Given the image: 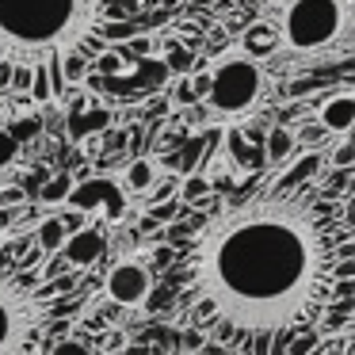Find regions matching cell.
Wrapping results in <instances>:
<instances>
[{"label": "cell", "instance_id": "1", "mask_svg": "<svg viewBox=\"0 0 355 355\" xmlns=\"http://www.w3.org/2000/svg\"><path fill=\"white\" fill-rule=\"evenodd\" d=\"M336 202L321 184H268L218 210L180 256V306L199 332L245 355H286L332 294Z\"/></svg>", "mask_w": 355, "mask_h": 355}, {"label": "cell", "instance_id": "2", "mask_svg": "<svg viewBox=\"0 0 355 355\" xmlns=\"http://www.w3.org/2000/svg\"><path fill=\"white\" fill-rule=\"evenodd\" d=\"M107 19V0H0V62L46 65L50 88L65 100L62 62Z\"/></svg>", "mask_w": 355, "mask_h": 355}, {"label": "cell", "instance_id": "3", "mask_svg": "<svg viewBox=\"0 0 355 355\" xmlns=\"http://www.w3.org/2000/svg\"><path fill=\"white\" fill-rule=\"evenodd\" d=\"M42 248L27 256L19 245L0 241V355H35L58 317V294L73 291L77 275H35Z\"/></svg>", "mask_w": 355, "mask_h": 355}, {"label": "cell", "instance_id": "4", "mask_svg": "<svg viewBox=\"0 0 355 355\" xmlns=\"http://www.w3.org/2000/svg\"><path fill=\"white\" fill-rule=\"evenodd\" d=\"M355 27V0H275L283 54H324Z\"/></svg>", "mask_w": 355, "mask_h": 355}, {"label": "cell", "instance_id": "5", "mask_svg": "<svg viewBox=\"0 0 355 355\" xmlns=\"http://www.w3.org/2000/svg\"><path fill=\"white\" fill-rule=\"evenodd\" d=\"M263 92H268V77H263L260 62L245 50H230L210 65V92L202 103L222 119H237L248 115Z\"/></svg>", "mask_w": 355, "mask_h": 355}, {"label": "cell", "instance_id": "6", "mask_svg": "<svg viewBox=\"0 0 355 355\" xmlns=\"http://www.w3.org/2000/svg\"><path fill=\"white\" fill-rule=\"evenodd\" d=\"M130 195L123 191V184L119 180H107V176H88V180H77V187H73L69 202L65 207H77V210H103V218H107L111 225H119L126 214H130Z\"/></svg>", "mask_w": 355, "mask_h": 355}, {"label": "cell", "instance_id": "7", "mask_svg": "<svg viewBox=\"0 0 355 355\" xmlns=\"http://www.w3.org/2000/svg\"><path fill=\"white\" fill-rule=\"evenodd\" d=\"M103 291L115 306H141V302L153 294V271L138 260H119L111 263L107 279H103Z\"/></svg>", "mask_w": 355, "mask_h": 355}, {"label": "cell", "instance_id": "8", "mask_svg": "<svg viewBox=\"0 0 355 355\" xmlns=\"http://www.w3.org/2000/svg\"><path fill=\"white\" fill-rule=\"evenodd\" d=\"M103 252H107V230H103V225H80V230L69 233L65 245L58 248V263H54V268L85 271V268H92ZM54 268H50V271H54Z\"/></svg>", "mask_w": 355, "mask_h": 355}, {"label": "cell", "instance_id": "9", "mask_svg": "<svg viewBox=\"0 0 355 355\" xmlns=\"http://www.w3.org/2000/svg\"><path fill=\"white\" fill-rule=\"evenodd\" d=\"M317 123H321L329 134H347V130H355V92L340 88V92L324 96L321 107H317Z\"/></svg>", "mask_w": 355, "mask_h": 355}, {"label": "cell", "instance_id": "10", "mask_svg": "<svg viewBox=\"0 0 355 355\" xmlns=\"http://www.w3.org/2000/svg\"><path fill=\"white\" fill-rule=\"evenodd\" d=\"M225 149H230V161L237 172H260L263 164H268L263 146H252V141L245 138V130H237V126L225 130Z\"/></svg>", "mask_w": 355, "mask_h": 355}, {"label": "cell", "instance_id": "11", "mask_svg": "<svg viewBox=\"0 0 355 355\" xmlns=\"http://www.w3.org/2000/svg\"><path fill=\"white\" fill-rule=\"evenodd\" d=\"M157 180H161V172H157V161H149V157H134V161L123 168L119 184H123L126 195H149Z\"/></svg>", "mask_w": 355, "mask_h": 355}, {"label": "cell", "instance_id": "12", "mask_svg": "<svg viewBox=\"0 0 355 355\" xmlns=\"http://www.w3.org/2000/svg\"><path fill=\"white\" fill-rule=\"evenodd\" d=\"M241 50H245V54H252L256 62H260V58H268V54H279V31H275V24H268V19L252 24L245 31V39H241Z\"/></svg>", "mask_w": 355, "mask_h": 355}, {"label": "cell", "instance_id": "13", "mask_svg": "<svg viewBox=\"0 0 355 355\" xmlns=\"http://www.w3.org/2000/svg\"><path fill=\"white\" fill-rule=\"evenodd\" d=\"M263 153H268V164H283L291 157H298V138H294L291 126H268V138H263Z\"/></svg>", "mask_w": 355, "mask_h": 355}, {"label": "cell", "instance_id": "14", "mask_svg": "<svg viewBox=\"0 0 355 355\" xmlns=\"http://www.w3.org/2000/svg\"><path fill=\"white\" fill-rule=\"evenodd\" d=\"M321 168H324V153L321 149H306V153L279 176V184H313V180H321Z\"/></svg>", "mask_w": 355, "mask_h": 355}, {"label": "cell", "instance_id": "15", "mask_svg": "<svg viewBox=\"0 0 355 355\" xmlns=\"http://www.w3.org/2000/svg\"><path fill=\"white\" fill-rule=\"evenodd\" d=\"M73 187H77V176H73L69 168L54 172V176L39 187V202H42V207H65V202H69V195H73Z\"/></svg>", "mask_w": 355, "mask_h": 355}, {"label": "cell", "instance_id": "16", "mask_svg": "<svg viewBox=\"0 0 355 355\" xmlns=\"http://www.w3.org/2000/svg\"><path fill=\"white\" fill-rule=\"evenodd\" d=\"M210 176L207 172H187L184 180H180V202H184V207H195V202H202L210 195Z\"/></svg>", "mask_w": 355, "mask_h": 355}, {"label": "cell", "instance_id": "17", "mask_svg": "<svg viewBox=\"0 0 355 355\" xmlns=\"http://www.w3.org/2000/svg\"><path fill=\"white\" fill-rule=\"evenodd\" d=\"M65 237H69V230L62 225V218H42L39 222V237H35V245L42 248V252H58V248L65 245Z\"/></svg>", "mask_w": 355, "mask_h": 355}, {"label": "cell", "instance_id": "18", "mask_svg": "<svg viewBox=\"0 0 355 355\" xmlns=\"http://www.w3.org/2000/svg\"><path fill=\"white\" fill-rule=\"evenodd\" d=\"M19 153H24V146H19V138L8 130V126H0V176H8V172L16 168Z\"/></svg>", "mask_w": 355, "mask_h": 355}, {"label": "cell", "instance_id": "19", "mask_svg": "<svg viewBox=\"0 0 355 355\" xmlns=\"http://www.w3.org/2000/svg\"><path fill=\"white\" fill-rule=\"evenodd\" d=\"M164 65H168V73H176V77H187V73L195 69V58H191V50H184L180 42H168V46H164Z\"/></svg>", "mask_w": 355, "mask_h": 355}, {"label": "cell", "instance_id": "20", "mask_svg": "<svg viewBox=\"0 0 355 355\" xmlns=\"http://www.w3.org/2000/svg\"><path fill=\"white\" fill-rule=\"evenodd\" d=\"M294 138H298V146H306V149H321L324 141L332 138V134L324 130V126L317 123V119H309L306 126H294Z\"/></svg>", "mask_w": 355, "mask_h": 355}, {"label": "cell", "instance_id": "21", "mask_svg": "<svg viewBox=\"0 0 355 355\" xmlns=\"http://www.w3.org/2000/svg\"><path fill=\"white\" fill-rule=\"evenodd\" d=\"M46 355H100V352H96V344H88V340H80V336H65V340H58Z\"/></svg>", "mask_w": 355, "mask_h": 355}, {"label": "cell", "instance_id": "22", "mask_svg": "<svg viewBox=\"0 0 355 355\" xmlns=\"http://www.w3.org/2000/svg\"><path fill=\"white\" fill-rule=\"evenodd\" d=\"M111 126V111L107 107H96V111H88L85 119H80V126H73V134H88V130H107Z\"/></svg>", "mask_w": 355, "mask_h": 355}, {"label": "cell", "instance_id": "23", "mask_svg": "<svg viewBox=\"0 0 355 355\" xmlns=\"http://www.w3.org/2000/svg\"><path fill=\"white\" fill-rule=\"evenodd\" d=\"M50 96H54V88H50V69H46V65H35V80H31V100H35V103H46Z\"/></svg>", "mask_w": 355, "mask_h": 355}, {"label": "cell", "instance_id": "24", "mask_svg": "<svg viewBox=\"0 0 355 355\" xmlns=\"http://www.w3.org/2000/svg\"><path fill=\"white\" fill-rule=\"evenodd\" d=\"M324 164H329L332 172H336V168H355V141H344V146H336L329 157H324Z\"/></svg>", "mask_w": 355, "mask_h": 355}, {"label": "cell", "instance_id": "25", "mask_svg": "<svg viewBox=\"0 0 355 355\" xmlns=\"http://www.w3.org/2000/svg\"><path fill=\"white\" fill-rule=\"evenodd\" d=\"M317 347V332L313 329H302V332H294L291 340H286V355H309Z\"/></svg>", "mask_w": 355, "mask_h": 355}, {"label": "cell", "instance_id": "26", "mask_svg": "<svg viewBox=\"0 0 355 355\" xmlns=\"http://www.w3.org/2000/svg\"><path fill=\"white\" fill-rule=\"evenodd\" d=\"M180 210H184V202L164 199V202H153V207H149V218H153L157 225H161V222H176V218H180Z\"/></svg>", "mask_w": 355, "mask_h": 355}, {"label": "cell", "instance_id": "27", "mask_svg": "<svg viewBox=\"0 0 355 355\" xmlns=\"http://www.w3.org/2000/svg\"><path fill=\"white\" fill-rule=\"evenodd\" d=\"M31 80H35V69L31 65H16V73H12V92L24 96V100H31Z\"/></svg>", "mask_w": 355, "mask_h": 355}, {"label": "cell", "instance_id": "28", "mask_svg": "<svg viewBox=\"0 0 355 355\" xmlns=\"http://www.w3.org/2000/svg\"><path fill=\"white\" fill-rule=\"evenodd\" d=\"M172 100H176L180 107H191V103H199V96H195V88H191V73L176 80V88H172Z\"/></svg>", "mask_w": 355, "mask_h": 355}, {"label": "cell", "instance_id": "29", "mask_svg": "<svg viewBox=\"0 0 355 355\" xmlns=\"http://www.w3.org/2000/svg\"><path fill=\"white\" fill-rule=\"evenodd\" d=\"M19 202H27V191H24V187H16V184L0 187V210H12V207H19Z\"/></svg>", "mask_w": 355, "mask_h": 355}, {"label": "cell", "instance_id": "30", "mask_svg": "<svg viewBox=\"0 0 355 355\" xmlns=\"http://www.w3.org/2000/svg\"><path fill=\"white\" fill-rule=\"evenodd\" d=\"M130 24H100V39L103 42H119V39H130Z\"/></svg>", "mask_w": 355, "mask_h": 355}, {"label": "cell", "instance_id": "31", "mask_svg": "<svg viewBox=\"0 0 355 355\" xmlns=\"http://www.w3.org/2000/svg\"><path fill=\"white\" fill-rule=\"evenodd\" d=\"M199 149H202V138H195L191 146H184V157H180V172H195V161H199Z\"/></svg>", "mask_w": 355, "mask_h": 355}, {"label": "cell", "instance_id": "32", "mask_svg": "<svg viewBox=\"0 0 355 355\" xmlns=\"http://www.w3.org/2000/svg\"><path fill=\"white\" fill-rule=\"evenodd\" d=\"M130 54H138V58H149L153 54V39H149V35H130Z\"/></svg>", "mask_w": 355, "mask_h": 355}, {"label": "cell", "instance_id": "33", "mask_svg": "<svg viewBox=\"0 0 355 355\" xmlns=\"http://www.w3.org/2000/svg\"><path fill=\"white\" fill-rule=\"evenodd\" d=\"M191 88H195V96H199V103L207 100V92H210V69L191 73Z\"/></svg>", "mask_w": 355, "mask_h": 355}, {"label": "cell", "instance_id": "34", "mask_svg": "<svg viewBox=\"0 0 355 355\" xmlns=\"http://www.w3.org/2000/svg\"><path fill=\"white\" fill-rule=\"evenodd\" d=\"M58 218H62V225H65L69 233H77L80 225H85V210H77V207H69L65 214H58Z\"/></svg>", "mask_w": 355, "mask_h": 355}, {"label": "cell", "instance_id": "35", "mask_svg": "<svg viewBox=\"0 0 355 355\" xmlns=\"http://www.w3.org/2000/svg\"><path fill=\"white\" fill-rule=\"evenodd\" d=\"M332 279H355V260H336L332 263Z\"/></svg>", "mask_w": 355, "mask_h": 355}, {"label": "cell", "instance_id": "36", "mask_svg": "<svg viewBox=\"0 0 355 355\" xmlns=\"http://www.w3.org/2000/svg\"><path fill=\"white\" fill-rule=\"evenodd\" d=\"M199 355H237V352H233L230 344H218V340H207V344L199 347Z\"/></svg>", "mask_w": 355, "mask_h": 355}, {"label": "cell", "instance_id": "37", "mask_svg": "<svg viewBox=\"0 0 355 355\" xmlns=\"http://www.w3.org/2000/svg\"><path fill=\"white\" fill-rule=\"evenodd\" d=\"M336 260H355V241H336Z\"/></svg>", "mask_w": 355, "mask_h": 355}, {"label": "cell", "instance_id": "38", "mask_svg": "<svg viewBox=\"0 0 355 355\" xmlns=\"http://www.w3.org/2000/svg\"><path fill=\"white\" fill-rule=\"evenodd\" d=\"M202 344H207V340H202V332H199V329L184 332V347H187V352H195V347H202Z\"/></svg>", "mask_w": 355, "mask_h": 355}, {"label": "cell", "instance_id": "39", "mask_svg": "<svg viewBox=\"0 0 355 355\" xmlns=\"http://www.w3.org/2000/svg\"><path fill=\"white\" fill-rule=\"evenodd\" d=\"M12 73H16V65L0 62V92H8V85H12Z\"/></svg>", "mask_w": 355, "mask_h": 355}, {"label": "cell", "instance_id": "40", "mask_svg": "<svg viewBox=\"0 0 355 355\" xmlns=\"http://www.w3.org/2000/svg\"><path fill=\"white\" fill-rule=\"evenodd\" d=\"M16 225V210H0V233H12Z\"/></svg>", "mask_w": 355, "mask_h": 355}, {"label": "cell", "instance_id": "41", "mask_svg": "<svg viewBox=\"0 0 355 355\" xmlns=\"http://www.w3.org/2000/svg\"><path fill=\"white\" fill-rule=\"evenodd\" d=\"M164 263H172V248H157L153 252V268H164Z\"/></svg>", "mask_w": 355, "mask_h": 355}, {"label": "cell", "instance_id": "42", "mask_svg": "<svg viewBox=\"0 0 355 355\" xmlns=\"http://www.w3.org/2000/svg\"><path fill=\"white\" fill-rule=\"evenodd\" d=\"M340 218H344V225L355 233V210H340Z\"/></svg>", "mask_w": 355, "mask_h": 355}, {"label": "cell", "instance_id": "43", "mask_svg": "<svg viewBox=\"0 0 355 355\" xmlns=\"http://www.w3.org/2000/svg\"><path fill=\"white\" fill-rule=\"evenodd\" d=\"M321 355H340V352H321Z\"/></svg>", "mask_w": 355, "mask_h": 355}, {"label": "cell", "instance_id": "44", "mask_svg": "<svg viewBox=\"0 0 355 355\" xmlns=\"http://www.w3.org/2000/svg\"><path fill=\"white\" fill-rule=\"evenodd\" d=\"M0 107H4V103H0Z\"/></svg>", "mask_w": 355, "mask_h": 355}, {"label": "cell", "instance_id": "45", "mask_svg": "<svg viewBox=\"0 0 355 355\" xmlns=\"http://www.w3.org/2000/svg\"><path fill=\"white\" fill-rule=\"evenodd\" d=\"M352 141H355V138H352Z\"/></svg>", "mask_w": 355, "mask_h": 355}]
</instances>
